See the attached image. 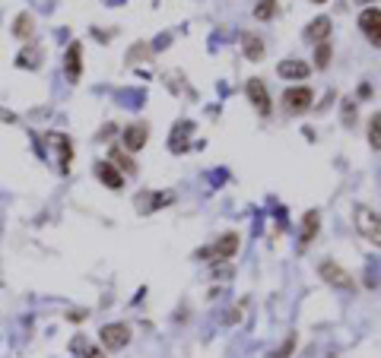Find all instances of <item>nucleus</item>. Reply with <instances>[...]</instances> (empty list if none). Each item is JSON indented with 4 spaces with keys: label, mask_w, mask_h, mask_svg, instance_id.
<instances>
[{
    "label": "nucleus",
    "mask_w": 381,
    "mask_h": 358,
    "mask_svg": "<svg viewBox=\"0 0 381 358\" xmlns=\"http://www.w3.org/2000/svg\"><path fill=\"white\" fill-rule=\"evenodd\" d=\"M353 219H356L359 235L381 247V213H375V209H369V206H356L353 209Z\"/></svg>",
    "instance_id": "1"
},
{
    "label": "nucleus",
    "mask_w": 381,
    "mask_h": 358,
    "mask_svg": "<svg viewBox=\"0 0 381 358\" xmlns=\"http://www.w3.org/2000/svg\"><path fill=\"white\" fill-rule=\"evenodd\" d=\"M130 327L127 323H105L102 330H99V339H102V346L108 352H121L127 343H130Z\"/></svg>",
    "instance_id": "2"
},
{
    "label": "nucleus",
    "mask_w": 381,
    "mask_h": 358,
    "mask_svg": "<svg viewBox=\"0 0 381 358\" xmlns=\"http://www.w3.org/2000/svg\"><path fill=\"white\" fill-rule=\"evenodd\" d=\"M312 102H314V92L308 89V86H292V89L283 92V105H286V111H289V114L308 111Z\"/></svg>",
    "instance_id": "3"
},
{
    "label": "nucleus",
    "mask_w": 381,
    "mask_h": 358,
    "mask_svg": "<svg viewBox=\"0 0 381 358\" xmlns=\"http://www.w3.org/2000/svg\"><path fill=\"white\" fill-rule=\"evenodd\" d=\"M235 251H239V235H235V231H226L210 251H203V257L213 263H223V260H229V257H235Z\"/></svg>",
    "instance_id": "4"
},
{
    "label": "nucleus",
    "mask_w": 381,
    "mask_h": 358,
    "mask_svg": "<svg viewBox=\"0 0 381 358\" xmlns=\"http://www.w3.org/2000/svg\"><path fill=\"white\" fill-rule=\"evenodd\" d=\"M359 29L366 32V38L372 45L381 48V10L378 7H366L359 13Z\"/></svg>",
    "instance_id": "5"
},
{
    "label": "nucleus",
    "mask_w": 381,
    "mask_h": 358,
    "mask_svg": "<svg viewBox=\"0 0 381 358\" xmlns=\"http://www.w3.org/2000/svg\"><path fill=\"white\" fill-rule=\"evenodd\" d=\"M191 136H194V124H191V120H178L172 127V136H169V150H172L175 156H185V152L191 150Z\"/></svg>",
    "instance_id": "6"
},
{
    "label": "nucleus",
    "mask_w": 381,
    "mask_h": 358,
    "mask_svg": "<svg viewBox=\"0 0 381 358\" xmlns=\"http://www.w3.org/2000/svg\"><path fill=\"white\" fill-rule=\"evenodd\" d=\"M245 92H248V102L254 105V111L257 114H270V92H267V86H264V80H248V86H245Z\"/></svg>",
    "instance_id": "7"
},
{
    "label": "nucleus",
    "mask_w": 381,
    "mask_h": 358,
    "mask_svg": "<svg viewBox=\"0 0 381 358\" xmlns=\"http://www.w3.org/2000/svg\"><path fill=\"white\" fill-rule=\"evenodd\" d=\"M318 273H321V279H324V283H330L334 289H353L350 273H346L344 267H337L334 260H324L321 267H318Z\"/></svg>",
    "instance_id": "8"
},
{
    "label": "nucleus",
    "mask_w": 381,
    "mask_h": 358,
    "mask_svg": "<svg viewBox=\"0 0 381 358\" xmlns=\"http://www.w3.org/2000/svg\"><path fill=\"white\" fill-rule=\"evenodd\" d=\"M96 178L102 181L108 190H121V187H124V174H121L112 162H96Z\"/></svg>",
    "instance_id": "9"
},
{
    "label": "nucleus",
    "mask_w": 381,
    "mask_h": 358,
    "mask_svg": "<svg viewBox=\"0 0 381 358\" xmlns=\"http://www.w3.org/2000/svg\"><path fill=\"white\" fill-rule=\"evenodd\" d=\"M146 140H150V130H146V124H130V127L124 130L127 152H140L143 146H146Z\"/></svg>",
    "instance_id": "10"
},
{
    "label": "nucleus",
    "mask_w": 381,
    "mask_h": 358,
    "mask_svg": "<svg viewBox=\"0 0 381 358\" xmlns=\"http://www.w3.org/2000/svg\"><path fill=\"white\" fill-rule=\"evenodd\" d=\"M48 140L58 146V165H60V172H70V162H74V143H70L67 136H60V134H51Z\"/></svg>",
    "instance_id": "11"
},
{
    "label": "nucleus",
    "mask_w": 381,
    "mask_h": 358,
    "mask_svg": "<svg viewBox=\"0 0 381 358\" xmlns=\"http://www.w3.org/2000/svg\"><path fill=\"white\" fill-rule=\"evenodd\" d=\"M175 194L172 190H159V194H143L137 197V209H143V213H153V209L165 206V203H172Z\"/></svg>",
    "instance_id": "12"
},
{
    "label": "nucleus",
    "mask_w": 381,
    "mask_h": 358,
    "mask_svg": "<svg viewBox=\"0 0 381 358\" xmlns=\"http://www.w3.org/2000/svg\"><path fill=\"white\" fill-rule=\"evenodd\" d=\"M277 73L283 76V80H305V76H308V64H305V60H280Z\"/></svg>",
    "instance_id": "13"
},
{
    "label": "nucleus",
    "mask_w": 381,
    "mask_h": 358,
    "mask_svg": "<svg viewBox=\"0 0 381 358\" xmlns=\"http://www.w3.org/2000/svg\"><path fill=\"white\" fill-rule=\"evenodd\" d=\"M305 38H308V42H314V45L328 42V38H330V19H328V16H318V19H312V23H308Z\"/></svg>",
    "instance_id": "14"
},
{
    "label": "nucleus",
    "mask_w": 381,
    "mask_h": 358,
    "mask_svg": "<svg viewBox=\"0 0 381 358\" xmlns=\"http://www.w3.org/2000/svg\"><path fill=\"white\" fill-rule=\"evenodd\" d=\"M83 73V45L80 42H74V45L67 48V80L76 82Z\"/></svg>",
    "instance_id": "15"
},
{
    "label": "nucleus",
    "mask_w": 381,
    "mask_h": 358,
    "mask_svg": "<svg viewBox=\"0 0 381 358\" xmlns=\"http://www.w3.org/2000/svg\"><path fill=\"white\" fill-rule=\"evenodd\" d=\"M70 349H74L80 358H105V355H102V349H96L92 343H86V336H74Z\"/></svg>",
    "instance_id": "16"
},
{
    "label": "nucleus",
    "mask_w": 381,
    "mask_h": 358,
    "mask_svg": "<svg viewBox=\"0 0 381 358\" xmlns=\"http://www.w3.org/2000/svg\"><path fill=\"white\" fill-rule=\"evenodd\" d=\"M16 64H19V67H29V70H35L38 64H42V48L29 45L23 54H19V57H16Z\"/></svg>",
    "instance_id": "17"
},
{
    "label": "nucleus",
    "mask_w": 381,
    "mask_h": 358,
    "mask_svg": "<svg viewBox=\"0 0 381 358\" xmlns=\"http://www.w3.org/2000/svg\"><path fill=\"white\" fill-rule=\"evenodd\" d=\"M318 225H321V216L318 213H305V219H302V241H312L314 238V231H318Z\"/></svg>",
    "instance_id": "18"
},
{
    "label": "nucleus",
    "mask_w": 381,
    "mask_h": 358,
    "mask_svg": "<svg viewBox=\"0 0 381 358\" xmlns=\"http://www.w3.org/2000/svg\"><path fill=\"white\" fill-rule=\"evenodd\" d=\"M273 16H277V0H257V7H254V19L267 23V19H273Z\"/></svg>",
    "instance_id": "19"
},
{
    "label": "nucleus",
    "mask_w": 381,
    "mask_h": 358,
    "mask_svg": "<svg viewBox=\"0 0 381 358\" xmlns=\"http://www.w3.org/2000/svg\"><path fill=\"white\" fill-rule=\"evenodd\" d=\"M242 42H245V54H248V60H261V57H264V42H261V38L245 35Z\"/></svg>",
    "instance_id": "20"
},
{
    "label": "nucleus",
    "mask_w": 381,
    "mask_h": 358,
    "mask_svg": "<svg viewBox=\"0 0 381 358\" xmlns=\"http://www.w3.org/2000/svg\"><path fill=\"white\" fill-rule=\"evenodd\" d=\"M369 146L381 150V111L372 114V120H369Z\"/></svg>",
    "instance_id": "21"
},
{
    "label": "nucleus",
    "mask_w": 381,
    "mask_h": 358,
    "mask_svg": "<svg viewBox=\"0 0 381 358\" xmlns=\"http://www.w3.org/2000/svg\"><path fill=\"white\" fill-rule=\"evenodd\" d=\"M13 35H16V38H29V35H32V16H29V13H19V16H16Z\"/></svg>",
    "instance_id": "22"
},
{
    "label": "nucleus",
    "mask_w": 381,
    "mask_h": 358,
    "mask_svg": "<svg viewBox=\"0 0 381 358\" xmlns=\"http://www.w3.org/2000/svg\"><path fill=\"white\" fill-rule=\"evenodd\" d=\"M108 156H112V159H108V162H112V165H121V168H124L127 174H134V172H137V165L130 162V159H127L121 150H115V146H112V152H108Z\"/></svg>",
    "instance_id": "23"
},
{
    "label": "nucleus",
    "mask_w": 381,
    "mask_h": 358,
    "mask_svg": "<svg viewBox=\"0 0 381 358\" xmlns=\"http://www.w3.org/2000/svg\"><path fill=\"white\" fill-rule=\"evenodd\" d=\"M328 64H330V45H328V42H321V45H318V51H314V67L324 70Z\"/></svg>",
    "instance_id": "24"
},
{
    "label": "nucleus",
    "mask_w": 381,
    "mask_h": 358,
    "mask_svg": "<svg viewBox=\"0 0 381 358\" xmlns=\"http://www.w3.org/2000/svg\"><path fill=\"white\" fill-rule=\"evenodd\" d=\"M292 349H296V333H292V336H286V343L280 346L277 352H273V358H286V355H289Z\"/></svg>",
    "instance_id": "25"
},
{
    "label": "nucleus",
    "mask_w": 381,
    "mask_h": 358,
    "mask_svg": "<svg viewBox=\"0 0 381 358\" xmlns=\"http://www.w3.org/2000/svg\"><path fill=\"white\" fill-rule=\"evenodd\" d=\"M356 3H362V7H369V3H375V0H356Z\"/></svg>",
    "instance_id": "26"
},
{
    "label": "nucleus",
    "mask_w": 381,
    "mask_h": 358,
    "mask_svg": "<svg viewBox=\"0 0 381 358\" xmlns=\"http://www.w3.org/2000/svg\"><path fill=\"white\" fill-rule=\"evenodd\" d=\"M312 3H324V0H312Z\"/></svg>",
    "instance_id": "27"
}]
</instances>
